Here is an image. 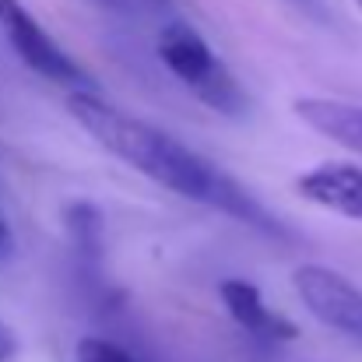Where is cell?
I'll list each match as a JSON object with an SVG mask.
<instances>
[{
    "instance_id": "cell-1",
    "label": "cell",
    "mask_w": 362,
    "mask_h": 362,
    "mask_svg": "<svg viewBox=\"0 0 362 362\" xmlns=\"http://www.w3.org/2000/svg\"><path fill=\"white\" fill-rule=\"evenodd\" d=\"M67 113L99 148H106L113 158L137 169L151 183L173 190L183 201H204L246 222L250 229H260L264 236H281L278 218L267 215V208L253 194H246L226 169H218L215 162H208L204 155H197L173 134H165L162 127L127 117L123 110L110 106L95 92H71Z\"/></svg>"
},
{
    "instance_id": "cell-2",
    "label": "cell",
    "mask_w": 362,
    "mask_h": 362,
    "mask_svg": "<svg viewBox=\"0 0 362 362\" xmlns=\"http://www.w3.org/2000/svg\"><path fill=\"white\" fill-rule=\"evenodd\" d=\"M158 60L165 71L190 88L194 99H201L208 110L222 117H243L246 113V92L236 74L226 67V60L204 42V35L183 21L165 25L158 35Z\"/></svg>"
},
{
    "instance_id": "cell-3",
    "label": "cell",
    "mask_w": 362,
    "mask_h": 362,
    "mask_svg": "<svg viewBox=\"0 0 362 362\" xmlns=\"http://www.w3.org/2000/svg\"><path fill=\"white\" fill-rule=\"evenodd\" d=\"M0 28L28 71L71 92H95V81L85 74V67L32 18V11L21 0H0Z\"/></svg>"
},
{
    "instance_id": "cell-4",
    "label": "cell",
    "mask_w": 362,
    "mask_h": 362,
    "mask_svg": "<svg viewBox=\"0 0 362 362\" xmlns=\"http://www.w3.org/2000/svg\"><path fill=\"white\" fill-rule=\"evenodd\" d=\"M296 296L303 306L327 327L341 331L345 338L362 341V288L349 281L341 271H331L324 264H303L292 271Z\"/></svg>"
},
{
    "instance_id": "cell-5",
    "label": "cell",
    "mask_w": 362,
    "mask_h": 362,
    "mask_svg": "<svg viewBox=\"0 0 362 362\" xmlns=\"http://www.w3.org/2000/svg\"><path fill=\"white\" fill-rule=\"evenodd\" d=\"M296 190L324 211L362 222V169L352 162H320L299 173Z\"/></svg>"
},
{
    "instance_id": "cell-6",
    "label": "cell",
    "mask_w": 362,
    "mask_h": 362,
    "mask_svg": "<svg viewBox=\"0 0 362 362\" xmlns=\"http://www.w3.org/2000/svg\"><path fill=\"white\" fill-rule=\"evenodd\" d=\"M218 299H222V306L229 310V317L240 324L246 334H253V338H260L267 345H285V341H296L299 338L296 324L285 313L271 310L264 303L260 288L250 285V281H243V278H226L218 285Z\"/></svg>"
},
{
    "instance_id": "cell-7",
    "label": "cell",
    "mask_w": 362,
    "mask_h": 362,
    "mask_svg": "<svg viewBox=\"0 0 362 362\" xmlns=\"http://www.w3.org/2000/svg\"><path fill=\"white\" fill-rule=\"evenodd\" d=\"M292 110L310 130L362 155V106L341 99H296Z\"/></svg>"
},
{
    "instance_id": "cell-8",
    "label": "cell",
    "mask_w": 362,
    "mask_h": 362,
    "mask_svg": "<svg viewBox=\"0 0 362 362\" xmlns=\"http://www.w3.org/2000/svg\"><path fill=\"white\" fill-rule=\"evenodd\" d=\"M78 362H137L127 349L106 341V338H81L78 341Z\"/></svg>"
},
{
    "instance_id": "cell-9",
    "label": "cell",
    "mask_w": 362,
    "mask_h": 362,
    "mask_svg": "<svg viewBox=\"0 0 362 362\" xmlns=\"http://www.w3.org/2000/svg\"><path fill=\"white\" fill-rule=\"evenodd\" d=\"M14 352H18V341H14V334L0 324V362H11Z\"/></svg>"
},
{
    "instance_id": "cell-10",
    "label": "cell",
    "mask_w": 362,
    "mask_h": 362,
    "mask_svg": "<svg viewBox=\"0 0 362 362\" xmlns=\"http://www.w3.org/2000/svg\"><path fill=\"white\" fill-rule=\"evenodd\" d=\"M288 4H296L299 11H306V14H313V18H320V0H288Z\"/></svg>"
},
{
    "instance_id": "cell-11",
    "label": "cell",
    "mask_w": 362,
    "mask_h": 362,
    "mask_svg": "<svg viewBox=\"0 0 362 362\" xmlns=\"http://www.w3.org/2000/svg\"><path fill=\"white\" fill-rule=\"evenodd\" d=\"M7 250H11V229H7V226H4V218H0V257H4Z\"/></svg>"
},
{
    "instance_id": "cell-12",
    "label": "cell",
    "mask_w": 362,
    "mask_h": 362,
    "mask_svg": "<svg viewBox=\"0 0 362 362\" xmlns=\"http://www.w3.org/2000/svg\"><path fill=\"white\" fill-rule=\"evenodd\" d=\"M99 4H103V7H113V11H120L127 0H99Z\"/></svg>"
},
{
    "instance_id": "cell-13",
    "label": "cell",
    "mask_w": 362,
    "mask_h": 362,
    "mask_svg": "<svg viewBox=\"0 0 362 362\" xmlns=\"http://www.w3.org/2000/svg\"><path fill=\"white\" fill-rule=\"evenodd\" d=\"M356 4H359V7H362V0H356Z\"/></svg>"
}]
</instances>
